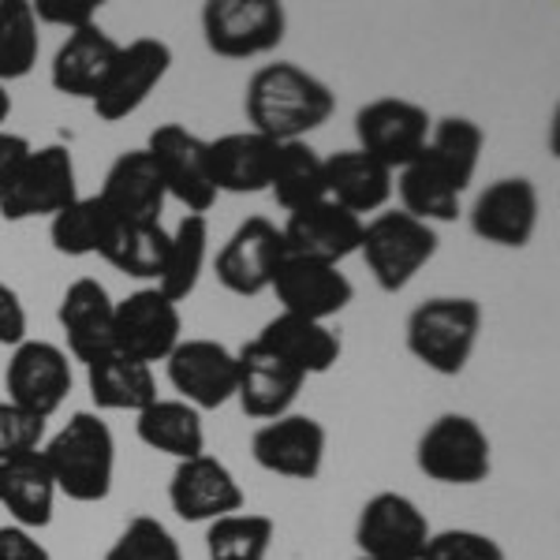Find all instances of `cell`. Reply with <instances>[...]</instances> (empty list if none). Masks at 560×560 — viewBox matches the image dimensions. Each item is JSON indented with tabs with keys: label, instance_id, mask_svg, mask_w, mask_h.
I'll return each mask as SVG.
<instances>
[{
	"label": "cell",
	"instance_id": "obj_2",
	"mask_svg": "<svg viewBox=\"0 0 560 560\" xmlns=\"http://www.w3.org/2000/svg\"><path fill=\"white\" fill-rule=\"evenodd\" d=\"M57 493L79 504H97L113 493L116 478V438L108 422L94 411H75L42 445Z\"/></svg>",
	"mask_w": 560,
	"mask_h": 560
},
{
	"label": "cell",
	"instance_id": "obj_30",
	"mask_svg": "<svg viewBox=\"0 0 560 560\" xmlns=\"http://www.w3.org/2000/svg\"><path fill=\"white\" fill-rule=\"evenodd\" d=\"M135 433L139 441L153 453L191 459L206 453V427H202V411H195L191 404L184 400H153L150 408L139 411V422H135Z\"/></svg>",
	"mask_w": 560,
	"mask_h": 560
},
{
	"label": "cell",
	"instance_id": "obj_32",
	"mask_svg": "<svg viewBox=\"0 0 560 560\" xmlns=\"http://www.w3.org/2000/svg\"><path fill=\"white\" fill-rule=\"evenodd\" d=\"M206 255H210V224L202 213H187L176 224V232H168V255L165 269L158 277V292L176 306L198 288V277L206 269Z\"/></svg>",
	"mask_w": 560,
	"mask_h": 560
},
{
	"label": "cell",
	"instance_id": "obj_38",
	"mask_svg": "<svg viewBox=\"0 0 560 560\" xmlns=\"http://www.w3.org/2000/svg\"><path fill=\"white\" fill-rule=\"evenodd\" d=\"M273 520L258 512H232L210 523L206 530V553L210 560H266L273 546Z\"/></svg>",
	"mask_w": 560,
	"mask_h": 560
},
{
	"label": "cell",
	"instance_id": "obj_23",
	"mask_svg": "<svg viewBox=\"0 0 560 560\" xmlns=\"http://www.w3.org/2000/svg\"><path fill=\"white\" fill-rule=\"evenodd\" d=\"M102 206L116 224H161L165 213V184L147 150H128L108 165L102 184Z\"/></svg>",
	"mask_w": 560,
	"mask_h": 560
},
{
	"label": "cell",
	"instance_id": "obj_20",
	"mask_svg": "<svg viewBox=\"0 0 560 560\" xmlns=\"http://www.w3.org/2000/svg\"><path fill=\"white\" fill-rule=\"evenodd\" d=\"M236 400L243 415L261 422H273L280 415L292 411V404L300 400V388L306 377L295 366H288L284 359L273 355L269 348H261L258 340L243 345L236 351Z\"/></svg>",
	"mask_w": 560,
	"mask_h": 560
},
{
	"label": "cell",
	"instance_id": "obj_35",
	"mask_svg": "<svg viewBox=\"0 0 560 560\" xmlns=\"http://www.w3.org/2000/svg\"><path fill=\"white\" fill-rule=\"evenodd\" d=\"M113 217L102 206L97 195H79L68 210H60L57 217H49V240L57 247V255L68 258H86V255H102L108 232H113Z\"/></svg>",
	"mask_w": 560,
	"mask_h": 560
},
{
	"label": "cell",
	"instance_id": "obj_16",
	"mask_svg": "<svg viewBox=\"0 0 560 560\" xmlns=\"http://www.w3.org/2000/svg\"><path fill=\"white\" fill-rule=\"evenodd\" d=\"M284 258V240H280L277 224L266 221V217H247L229 236V243L217 250L213 273L221 280V288L247 300V295H261L273 284Z\"/></svg>",
	"mask_w": 560,
	"mask_h": 560
},
{
	"label": "cell",
	"instance_id": "obj_3",
	"mask_svg": "<svg viewBox=\"0 0 560 560\" xmlns=\"http://www.w3.org/2000/svg\"><path fill=\"white\" fill-rule=\"evenodd\" d=\"M478 332H482V306L467 295H438L408 314L404 345L433 374L456 377L471 363Z\"/></svg>",
	"mask_w": 560,
	"mask_h": 560
},
{
	"label": "cell",
	"instance_id": "obj_19",
	"mask_svg": "<svg viewBox=\"0 0 560 560\" xmlns=\"http://www.w3.org/2000/svg\"><path fill=\"white\" fill-rule=\"evenodd\" d=\"M269 288L277 292V303L284 306L280 314H295V318L306 322L337 318L355 300V288L340 273V266H325V261H306V258L280 261Z\"/></svg>",
	"mask_w": 560,
	"mask_h": 560
},
{
	"label": "cell",
	"instance_id": "obj_14",
	"mask_svg": "<svg viewBox=\"0 0 560 560\" xmlns=\"http://www.w3.org/2000/svg\"><path fill=\"white\" fill-rule=\"evenodd\" d=\"M168 68H173V49L161 38H135L131 45H120V57L108 71L102 94L90 102L97 120L116 124L139 113L147 97L161 86V79L168 75Z\"/></svg>",
	"mask_w": 560,
	"mask_h": 560
},
{
	"label": "cell",
	"instance_id": "obj_25",
	"mask_svg": "<svg viewBox=\"0 0 560 560\" xmlns=\"http://www.w3.org/2000/svg\"><path fill=\"white\" fill-rule=\"evenodd\" d=\"M280 142L258 131H232L210 142V179L217 195H258L269 191Z\"/></svg>",
	"mask_w": 560,
	"mask_h": 560
},
{
	"label": "cell",
	"instance_id": "obj_9",
	"mask_svg": "<svg viewBox=\"0 0 560 560\" xmlns=\"http://www.w3.org/2000/svg\"><path fill=\"white\" fill-rule=\"evenodd\" d=\"M430 128L433 120L422 105L404 102V97H377V102H366L355 113V150L370 153L385 168L400 173L404 165H411L427 150Z\"/></svg>",
	"mask_w": 560,
	"mask_h": 560
},
{
	"label": "cell",
	"instance_id": "obj_47",
	"mask_svg": "<svg viewBox=\"0 0 560 560\" xmlns=\"http://www.w3.org/2000/svg\"><path fill=\"white\" fill-rule=\"evenodd\" d=\"M355 560H370V557H355Z\"/></svg>",
	"mask_w": 560,
	"mask_h": 560
},
{
	"label": "cell",
	"instance_id": "obj_15",
	"mask_svg": "<svg viewBox=\"0 0 560 560\" xmlns=\"http://www.w3.org/2000/svg\"><path fill=\"white\" fill-rule=\"evenodd\" d=\"M325 448H329V433L311 415H280L266 422L250 438V456L261 471L295 478V482H311L325 467Z\"/></svg>",
	"mask_w": 560,
	"mask_h": 560
},
{
	"label": "cell",
	"instance_id": "obj_21",
	"mask_svg": "<svg viewBox=\"0 0 560 560\" xmlns=\"http://www.w3.org/2000/svg\"><path fill=\"white\" fill-rule=\"evenodd\" d=\"M538 229V187L527 176L497 179L475 198L471 232L497 247H527Z\"/></svg>",
	"mask_w": 560,
	"mask_h": 560
},
{
	"label": "cell",
	"instance_id": "obj_33",
	"mask_svg": "<svg viewBox=\"0 0 560 560\" xmlns=\"http://www.w3.org/2000/svg\"><path fill=\"white\" fill-rule=\"evenodd\" d=\"M269 191L288 213L314 206L325 198V173H322V158L314 147L306 142H280L277 161H273V176H269Z\"/></svg>",
	"mask_w": 560,
	"mask_h": 560
},
{
	"label": "cell",
	"instance_id": "obj_13",
	"mask_svg": "<svg viewBox=\"0 0 560 560\" xmlns=\"http://www.w3.org/2000/svg\"><path fill=\"white\" fill-rule=\"evenodd\" d=\"M168 363V382L176 388V400L191 404L195 411H217L236 396V351L206 337L179 340Z\"/></svg>",
	"mask_w": 560,
	"mask_h": 560
},
{
	"label": "cell",
	"instance_id": "obj_37",
	"mask_svg": "<svg viewBox=\"0 0 560 560\" xmlns=\"http://www.w3.org/2000/svg\"><path fill=\"white\" fill-rule=\"evenodd\" d=\"M38 52L42 38L31 0H0V86L31 75Z\"/></svg>",
	"mask_w": 560,
	"mask_h": 560
},
{
	"label": "cell",
	"instance_id": "obj_1",
	"mask_svg": "<svg viewBox=\"0 0 560 560\" xmlns=\"http://www.w3.org/2000/svg\"><path fill=\"white\" fill-rule=\"evenodd\" d=\"M337 108V94L329 83L311 75L292 60H277L250 75L243 113L250 131L266 135L273 142H303V135L318 131Z\"/></svg>",
	"mask_w": 560,
	"mask_h": 560
},
{
	"label": "cell",
	"instance_id": "obj_40",
	"mask_svg": "<svg viewBox=\"0 0 560 560\" xmlns=\"http://www.w3.org/2000/svg\"><path fill=\"white\" fill-rule=\"evenodd\" d=\"M419 560H509V557H504L501 541L482 535V530L448 527V530H433Z\"/></svg>",
	"mask_w": 560,
	"mask_h": 560
},
{
	"label": "cell",
	"instance_id": "obj_45",
	"mask_svg": "<svg viewBox=\"0 0 560 560\" xmlns=\"http://www.w3.org/2000/svg\"><path fill=\"white\" fill-rule=\"evenodd\" d=\"M31 150H34V147L23 139V135H12V131L0 128V184H4V179L12 176V168L20 165V161H23Z\"/></svg>",
	"mask_w": 560,
	"mask_h": 560
},
{
	"label": "cell",
	"instance_id": "obj_27",
	"mask_svg": "<svg viewBox=\"0 0 560 560\" xmlns=\"http://www.w3.org/2000/svg\"><path fill=\"white\" fill-rule=\"evenodd\" d=\"M52 504H57V482H52L49 467H45L42 448L0 459V509H8L15 527H49Z\"/></svg>",
	"mask_w": 560,
	"mask_h": 560
},
{
	"label": "cell",
	"instance_id": "obj_26",
	"mask_svg": "<svg viewBox=\"0 0 560 560\" xmlns=\"http://www.w3.org/2000/svg\"><path fill=\"white\" fill-rule=\"evenodd\" d=\"M322 173H325V198L345 206V210L355 217L385 210V202L393 198L396 173L363 150L332 153V158L322 161Z\"/></svg>",
	"mask_w": 560,
	"mask_h": 560
},
{
	"label": "cell",
	"instance_id": "obj_29",
	"mask_svg": "<svg viewBox=\"0 0 560 560\" xmlns=\"http://www.w3.org/2000/svg\"><path fill=\"white\" fill-rule=\"evenodd\" d=\"M86 388L90 400L97 404L102 411H135L150 408L158 400V377H153V366L135 363V359L113 355L97 359V363L86 366Z\"/></svg>",
	"mask_w": 560,
	"mask_h": 560
},
{
	"label": "cell",
	"instance_id": "obj_17",
	"mask_svg": "<svg viewBox=\"0 0 560 560\" xmlns=\"http://www.w3.org/2000/svg\"><path fill=\"white\" fill-rule=\"evenodd\" d=\"M280 240H284L288 258L340 266V261L348 255H355L359 243H363V217L348 213L345 206L322 198V202L288 213L284 229H280Z\"/></svg>",
	"mask_w": 560,
	"mask_h": 560
},
{
	"label": "cell",
	"instance_id": "obj_46",
	"mask_svg": "<svg viewBox=\"0 0 560 560\" xmlns=\"http://www.w3.org/2000/svg\"><path fill=\"white\" fill-rule=\"evenodd\" d=\"M8 116H12V97H8V90L0 86V128L8 124Z\"/></svg>",
	"mask_w": 560,
	"mask_h": 560
},
{
	"label": "cell",
	"instance_id": "obj_42",
	"mask_svg": "<svg viewBox=\"0 0 560 560\" xmlns=\"http://www.w3.org/2000/svg\"><path fill=\"white\" fill-rule=\"evenodd\" d=\"M97 0H31V12L38 23L65 26V31H83V26L97 23Z\"/></svg>",
	"mask_w": 560,
	"mask_h": 560
},
{
	"label": "cell",
	"instance_id": "obj_36",
	"mask_svg": "<svg viewBox=\"0 0 560 560\" xmlns=\"http://www.w3.org/2000/svg\"><path fill=\"white\" fill-rule=\"evenodd\" d=\"M482 147H486V135L467 116H445V120H438L430 128V142H427L430 158L445 168L448 179L459 187V195L471 187Z\"/></svg>",
	"mask_w": 560,
	"mask_h": 560
},
{
	"label": "cell",
	"instance_id": "obj_28",
	"mask_svg": "<svg viewBox=\"0 0 560 560\" xmlns=\"http://www.w3.org/2000/svg\"><path fill=\"white\" fill-rule=\"evenodd\" d=\"M258 345L269 348L273 355L284 359L288 366H295L303 377L311 374H329L340 359V337L325 322H306L295 314H277L273 322H266V329L258 332Z\"/></svg>",
	"mask_w": 560,
	"mask_h": 560
},
{
	"label": "cell",
	"instance_id": "obj_4",
	"mask_svg": "<svg viewBox=\"0 0 560 560\" xmlns=\"http://www.w3.org/2000/svg\"><path fill=\"white\" fill-rule=\"evenodd\" d=\"M366 258V269L374 273L377 288L388 295L404 292L427 261L438 255V232L427 221H415L404 210H385L374 221L363 224V243H359Z\"/></svg>",
	"mask_w": 560,
	"mask_h": 560
},
{
	"label": "cell",
	"instance_id": "obj_6",
	"mask_svg": "<svg viewBox=\"0 0 560 560\" xmlns=\"http://www.w3.org/2000/svg\"><path fill=\"white\" fill-rule=\"evenodd\" d=\"M415 464L430 482L441 486H478L493 471L490 438L471 415H438L419 438Z\"/></svg>",
	"mask_w": 560,
	"mask_h": 560
},
{
	"label": "cell",
	"instance_id": "obj_7",
	"mask_svg": "<svg viewBox=\"0 0 560 560\" xmlns=\"http://www.w3.org/2000/svg\"><path fill=\"white\" fill-rule=\"evenodd\" d=\"M288 12L277 0H210L202 8V38L224 60H250L284 42Z\"/></svg>",
	"mask_w": 560,
	"mask_h": 560
},
{
	"label": "cell",
	"instance_id": "obj_22",
	"mask_svg": "<svg viewBox=\"0 0 560 560\" xmlns=\"http://www.w3.org/2000/svg\"><path fill=\"white\" fill-rule=\"evenodd\" d=\"M57 318L68 337V351L79 363L90 366L116 351V303L94 277H79L75 284H68Z\"/></svg>",
	"mask_w": 560,
	"mask_h": 560
},
{
	"label": "cell",
	"instance_id": "obj_41",
	"mask_svg": "<svg viewBox=\"0 0 560 560\" xmlns=\"http://www.w3.org/2000/svg\"><path fill=\"white\" fill-rule=\"evenodd\" d=\"M45 445V422L26 415L15 404L0 400V459H12L23 453H38Z\"/></svg>",
	"mask_w": 560,
	"mask_h": 560
},
{
	"label": "cell",
	"instance_id": "obj_39",
	"mask_svg": "<svg viewBox=\"0 0 560 560\" xmlns=\"http://www.w3.org/2000/svg\"><path fill=\"white\" fill-rule=\"evenodd\" d=\"M105 560H184V549L161 520L135 516L120 530V538L108 546Z\"/></svg>",
	"mask_w": 560,
	"mask_h": 560
},
{
	"label": "cell",
	"instance_id": "obj_10",
	"mask_svg": "<svg viewBox=\"0 0 560 560\" xmlns=\"http://www.w3.org/2000/svg\"><path fill=\"white\" fill-rule=\"evenodd\" d=\"M158 165L168 198L187 206V213H202L217 202V187L210 179V142L187 131L184 124H161L142 147Z\"/></svg>",
	"mask_w": 560,
	"mask_h": 560
},
{
	"label": "cell",
	"instance_id": "obj_34",
	"mask_svg": "<svg viewBox=\"0 0 560 560\" xmlns=\"http://www.w3.org/2000/svg\"><path fill=\"white\" fill-rule=\"evenodd\" d=\"M168 255V232L165 224H113L102 258L113 269L135 280H158Z\"/></svg>",
	"mask_w": 560,
	"mask_h": 560
},
{
	"label": "cell",
	"instance_id": "obj_12",
	"mask_svg": "<svg viewBox=\"0 0 560 560\" xmlns=\"http://www.w3.org/2000/svg\"><path fill=\"white\" fill-rule=\"evenodd\" d=\"M116 351L135 359V363H165L184 340V318L179 306L158 292V288H139L128 300L116 303Z\"/></svg>",
	"mask_w": 560,
	"mask_h": 560
},
{
	"label": "cell",
	"instance_id": "obj_8",
	"mask_svg": "<svg viewBox=\"0 0 560 560\" xmlns=\"http://www.w3.org/2000/svg\"><path fill=\"white\" fill-rule=\"evenodd\" d=\"M433 535L427 512L408 493L382 490L359 509L355 546L370 560H419Z\"/></svg>",
	"mask_w": 560,
	"mask_h": 560
},
{
	"label": "cell",
	"instance_id": "obj_18",
	"mask_svg": "<svg viewBox=\"0 0 560 560\" xmlns=\"http://www.w3.org/2000/svg\"><path fill=\"white\" fill-rule=\"evenodd\" d=\"M168 504L187 523H213L232 516V512H243L247 497H243L236 475L224 459L202 453L176 464L173 482H168Z\"/></svg>",
	"mask_w": 560,
	"mask_h": 560
},
{
	"label": "cell",
	"instance_id": "obj_44",
	"mask_svg": "<svg viewBox=\"0 0 560 560\" xmlns=\"http://www.w3.org/2000/svg\"><path fill=\"white\" fill-rule=\"evenodd\" d=\"M0 560H52V557H49V549L34 538V530L8 523V527H0Z\"/></svg>",
	"mask_w": 560,
	"mask_h": 560
},
{
	"label": "cell",
	"instance_id": "obj_31",
	"mask_svg": "<svg viewBox=\"0 0 560 560\" xmlns=\"http://www.w3.org/2000/svg\"><path fill=\"white\" fill-rule=\"evenodd\" d=\"M393 191H400L404 213H411L415 221H456L459 213V187L430 158V150H422L411 165L400 168Z\"/></svg>",
	"mask_w": 560,
	"mask_h": 560
},
{
	"label": "cell",
	"instance_id": "obj_11",
	"mask_svg": "<svg viewBox=\"0 0 560 560\" xmlns=\"http://www.w3.org/2000/svg\"><path fill=\"white\" fill-rule=\"evenodd\" d=\"M71 363L68 351L49 345V340H23L20 348H12L4 370V388L8 404L23 408L34 419L49 422L52 415L65 408L71 393Z\"/></svg>",
	"mask_w": 560,
	"mask_h": 560
},
{
	"label": "cell",
	"instance_id": "obj_43",
	"mask_svg": "<svg viewBox=\"0 0 560 560\" xmlns=\"http://www.w3.org/2000/svg\"><path fill=\"white\" fill-rule=\"evenodd\" d=\"M26 340V306L15 288H8L0 280V345L20 348Z\"/></svg>",
	"mask_w": 560,
	"mask_h": 560
},
{
	"label": "cell",
	"instance_id": "obj_5",
	"mask_svg": "<svg viewBox=\"0 0 560 560\" xmlns=\"http://www.w3.org/2000/svg\"><path fill=\"white\" fill-rule=\"evenodd\" d=\"M79 198V176L68 147L31 150L12 176L0 184V217L4 221H31V217H57Z\"/></svg>",
	"mask_w": 560,
	"mask_h": 560
},
{
	"label": "cell",
	"instance_id": "obj_24",
	"mask_svg": "<svg viewBox=\"0 0 560 560\" xmlns=\"http://www.w3.org/2000/svg\"><path fill=\"white\" fill-rule=\"evenodd\" d=\"M116 57H120V45H116L97 23L83 26V31H71L65 45L52 57V90H60L65 97H86L94 102L102 94L108 71H113Z\"/></svg>",
	"mask_w": 560,
	"mask_h": 560
}]
</instances>
